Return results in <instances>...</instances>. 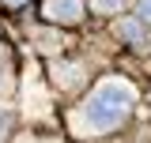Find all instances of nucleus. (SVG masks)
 Listing matches in <instances>:
<instances>
[{"mask_svg": "<svg viewBox=\"0 0 151 143\" xmlns=\"http://www.w3.org/2000/svg\"><path fill=\"white\" fill-rule=\"evenodd\" d=\"M8 53H12V49H8V45H0V60H8Z\"/></svg>", "mask_w": 151, "mask_h": 143, "instance_id": "obj_10", "label": "nucleus"}, {"mask_svg": "<svg viewBox=\"0 0 151 143\" xmlns=\"http://www.w3.org/2000/svg\"><path fill=\"white\" fill-rule=\"evenodd\" d=\"M121 121H125V113L113 109V106H106V102L94 98V94L79 106V117H76V124L83 128V132H110V128H117Z\"/></svg>", "mask_w": 151, "mask_h": 143, "instance_id": "obj_1", "label": "nucleus"}, {"mask_svg": "<svg viewBox=\"0 0 151 143\" xmlns=\"http://www.w3.org/2000/svg\"><path fill=\"white\" fill-rule=\"evenodd\" d=\"M125 0H94V11H117Z\"/></svg>", "mask_w": 151, "mask_h": 143, "instance_id": "obj_6", "label": "nucleus"}, {"mask_svg": "<svg viewBox=\"0 0 151 143\" xmlns=\"http://www.w3.org/2000/svg\"><path fill=\"white\" fill-rule=\"evenodd\" d=\"M140 15H144V23H151V0H140Z\"/></svg>", "mask_w": 151, "mask_h": 143, "instance_id": "obj_7", "label": "nucleus"}, {"mask_svg": "<svg viewBox=\"0 0 151 143\" xmlns=\"http://www.w3.org/2000/svg\"><path fill=\"white\" fill-rule=\"evenodd\" d=\"M94 98H102L106 106L121 109V113H129L132 102H136V90H132L125 79H102V83H98V90H94Z\"/></svg>", "mask_w": 151, "mask_h": 143, "instance_id": "obj_2", "label": "nucleus"}, {"mask_svg": "<svg viewBox=\"0 0 151 143\" xmlns=\"http://www.w3.org/2000/svg\"><path fill=\"white\" fill-rule=\"evenodd\" d=\"M53 75L60 79V83H64V79H79V72H76L72 64H57V68H53Z\"/></svg>", "mask_w": 151, "mask_h": 143, "instance_id": "obj_5", "label": "nucleus"}, {"mask_svg": "<svg viewBox=\"0 0 151 143\" xmlns=\"http://www.w3.org/2000/svg\"><path fill=\"white\" fill-rule=\"evenodd\" d=\"M45 15L57 19V23H79L83 0H45Z\"/></svg>", "mask_w": 151, "mask_h": 143, "instance_id": "obj_3", "label": "nucleus"}, {"mask_svg": "<svg viewBox=\"0 0 151 143\" xmlns=\"http://www.w3.org/2000/svg\"><path fill=\"white\" fill-rule=\"evenodd\" d=\"M117 30H121V38H125V41H132V45H140V41L147 38V30H144V23H140V19H125Z\"/></svg>", "mask_w": 151, "mask_h": 143, "instance_id": "obj_4", "label": "nucleus"}, {"mask_svg": "<svg viewBox=\"0 0 151 143\" xmlns=\"http://www.w3.org/2000/svg\"><path fill=\"white\" fill-rule=\"evenodd\" d=\"M8 87H12V83H8V75L0 72V94H8Z\"/></svg>", "mask_w": 151, "mask_h": 143, "instance_id": "obj_8", "label": "nucleus"}, {"mask_svg": "<svg viewBox=\"0 0 151 143\" xmlns=\"http://www.w3.org/2000/svg\"><path fill=\"white\" fill-rule=\"evenodd\" d=\"M0 4H8V8H19V4H27V0H0Z\"/></svg>", "mask_w": 151, "mask_h": 143, "instance_id": "obj_9", "label": "nucleus"}]
</instances>
